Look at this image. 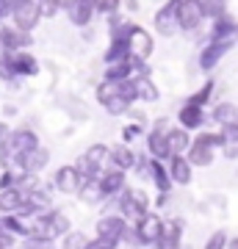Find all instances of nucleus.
Masks as SVG:
<instances>
[{
	"label": "nucleus",
	"instance_id": "f8f14e48",
	"mask_svg": "<svg viewBox=\"0 0 238 249\" xmlns=\"http://www.w3.org/2000/svg\"><path fill=\"white\" fill-rule=\"evenodd\" d=\"M108 163L114 166V169H136V163H139V158H136V152H130L125 144H116V147H111V152H108Z\"/></svg>",
	"mask_w": 238,
	"mask_h": 249
},
{
	"label": "nucleus",
	"instance_id": "c756f323",
	"mask_svg": "<svg viewBox=\"0 0 238 249\" xmlns=\"http://www.w3.org/2000/svg\"><path fill=\"white\" fill-rule=\"evenodd\" d=\"M86 249H116V241H108V238H94V241H89V247Z\"/></svg>",
	"mask_w": 238,
	"mask_h": 249
},
{
	"label": "nucleus",
	"instance_id": "72a5a7b5",
	"mask_svg": "<svg viewBox=\"0 0 238 249\" xmlns=\"http://www.w3.org/2000/svg\"><path fill=\"white\" fill-rule=\"evenodd\" d=\"M25 3H31V0H3V9H9L11 14H14V11H17V9H22Z\"/></svg>",
	"mask_w": 238,
	"mask_h": 249
},
{
	"label": "nucleus",
	"instance_id": "bb28decb",
	"mask_svg": "<svg viewBox=\"0 0 238 249\" xmlns=\"http://www.w3.org/2000/svg\"><path fill=\"white\" fill-rule=\"evenodd\" d=\"M108 152H111V147H106V144H94V147H89V150H86V158L94 160V163L100 166V163L108 158Z\"/></svg>",
	"mask_w": 238,
	"mask_h": 249
},
{
	"label": "nucleus",
	"instance_id": "412c9836",
	"mask_svg": "<svg viewBox=\"0 0 238 249\" xmlns=\"http://www.w3.org/2000/svg\"><path fill=\"white\" fill-rule=\"evenodd\" d=\"M213 119L221 124V127H227V124H236L238 122V108L230 106V103H221L216 111H213Z\"/></svg>",
	"mask_w": 238,
	"mask_h": 249
},
{
	"label": "nucleus",
	"instance_id": "473e14b6",
	"mask_svg": "<svg viewBox=\"0 0 238 249\" xmlns=\"http://www.w3.org/2000/svg\"><path fill=\"white\" fill-rule=\"evenodd\" d=\"M122 136H125V142H133L136 136H141V127H139V124H128Z\"/></svg>",
	"mask_w": 238,
	"mask_h": 249
},
{
	"label": "nucleus",
	"instance_id": "39448f33",
	"mask_svg": "<svg viewBox=\"0 0 238 249\" xmlns=\"http://www.w3.org/2000/svg\"><path fill=\"white\" fill-rule=\"evenodd\" d=\"M175 14H177V25L185 28V31H194L205 17L202 0H175Z\"/></svg>",
	"mask_w": 238,
	"mask_h": 249
},
{
	"label": "nucleus",
	"instance_id": "1a4fd4ad",
	"mask_svg": "<svg viewBox=\"0 0 238 249\" xmlns=\"http://www.w3.org/2000/svg\"><path fill=\"white\" fill-rule=\"evenodd\" d=\"M125 222H128L125 216H103V219L97 222V235H100V238H108V241H116V244H119V241L128 235V224H125Z\"/></svg>",
	"mask_w": 238,
	"mask_h": 249
},
{
	"label": "nucleus",
	"instance_id": "b1692460",
	"mask_svg": "<svg viewBox=\"0 0 238 249\" xmlns=\"http://www.w3.org/2000/svg\"><path fill=\"white\" fill-rule=\"evenodd\" d=\"M80 199L83 202H97V199H103V191H100V183L97 180H86L83 186H80Z\"/></svg>",
	"mask_w": 238,
	"mask_h": 249
},
{
	"label": "nucleus",
	"instance_id": "f704fd0d",
	"mask_svg": "<svg viewBox=\"0 0 238 249\" xmlns=\"http://www.w3.org/2000/svg\"><path fill=\"white\" fill-rule=\"evenodd\" d=\"M9 133H11V130H9V124H3V122H0V142H6V139H9Z\"/></svg>",
	"mask_w": 238,
	"mask_h": 249
},
{
	"label": "nucleus",
	"instance_id": "4be33fe9",
	"mask_svg": "<svg viewBox=\"0 0 238 249\" xmlns=\"http://www.w3.org/2000/svg\"><path fill=\"white\" fill-rule=\"evenodd\" d=\"M136 91H139V100H147V103H155L158 100V89L152 86L150 78H136Z\"/></svg>",
	"mask_w": 238,
	"mask_h": 249
},
{
	"label": "nucleus",
	"instance_id": "7ed1b4c3",
	"mask_svg": "<svg viewBox=\"0 0 238 249\" xmlns=\"http://www.w3.org/2000/svg\"><path fill=\"white\" fill-rule=\"evenodd\" d=\"M147 208H150V202H147V194L141 188H125L119 194V216H125L128 222L136 224L144 213H150Z\"/></svg>",
	"mask_w": 238,
	"mask_h": 249
},
{
	"label": "nucleus",
	"instance_id": "c85d7f7f",
	"mask_svg": "<svg viewBox=\"0 0 238 249\" xmlns=\"http://www.w3.org/2000/svg\"><path fill=\"white\" fill-rule=\"evenodd\" d=\"M221 136H224V142H227V144H238V122L221 127Z\"/></svg>",
	"mask_w": 238,
	"mask_h": 249
},
{
	"label": "nucleus",
	"instance_id": "6ab92c4d",
	"mask_svg": "<svg viewBox=\"0 0 238 249\" xmlns=\"http://www.w3.org/2000/svg\"><path fill=\"white\" fill-rule=\"evenodd\" d=\"M44 163H47V152H44L42 147H39V150H34L31 155H25V158L19 160V166H22V172H25V175H36Z\"/></svg>",
	"mask_w": 238,
	"mask_h": 249
},
{
	"label": "nucleus",
	"instance_id": "0eeeda50",
	"mask_svg": "<svg viewBox=\"0 0 238 249\" xmlns=\"http://www.w3.org/2000/svg\"><path fill=\"white\" fill-rule=\"evenodd\" d=\"M83 183H86V180H83V175L78 172V166H61V169L53 175V186H55V191H61V194H78Z\"/></svg>",
	"mask_w": 238,
	"mask_h": 249
},
{
	"label": "nucleus",
	"instance_id": "393cba45",
	"mask_svg": "<svg viewBox=\"0 0 238 249\" xmlns=\"http://www.w3.org/2000/svg\"><path fill=\"white\" fill-rule=\"evenodd\" d=\"M89 247V238L86 235H83V232H67V235H64V244H61V249H86Z\"/></svg>",
	"mask_w": 238,
	"mask_h": 249
},
{
	"label": "nucleus",
	"instance_id": "dca6fc26",
	"mask_svg": "<svg viewBox=\"0 0 238 249\" xmlns=\"http://www.w3.org/2000/svg\"><path fill=\"white\" fill-rule=\"evenodd\" d=\"M180 124H183L185 130H197V127H202V124H205V111H202V106L185 103L183 111H180Z\"/></svg>",
	"mask_w": 238,
	"mask_h": 249
},
{
	"label": "nucleus",
	"instance_id": "9b49d317",
	"mask_svg": "<svg viewBox=\"0 0 238 249\" xmlns=\"http://www.w3.org/2000/svg\"><path fill=\"white\" fill-rule=\"evenodd\" d=\"M191 169H194V163L188 160V155H175V158H169V175L175 183L180 186H188L191 183Z\"/></svg>",
	"mask_w": 238,
	"mask_h": 249
},
{
	"label": "nucleus",
	"instance_id": "423d86ee",
	"mask_svg": "<svg viewBox=\"0 0 238 249\" xmlns=\"http://www.w3.org/2000/svg\"><path fill=\"white\" fill-rule=\"evenodd\" d=\"M164 227L166 222L158 219L155 213H144L136 222V235H139V244H158L161 235H164Z\"/></svg>",
	"mask_w": 238,
	"mask_h": 249
},
{
	"label": "nucleus",
	"instance_id": "aec40b11",
	"mask_svg": "<svg viewBox=\"0 0 238 249\" xmlns=\"http://www.w3.org/2000/svg\"><path fill=\"white\" fill-rule=\"evenodd\" d=\"M9 58H11L14 72H19V75H34V72H36V61L28 53H11Z\"/></svg>",
	"mask_w": 238,
	"mask_h": 249
},
{
	"label": "nucleus",
	"instance_id": "7c9ffc66",
	"mask_svg": "<svg viewBox=\"0 0 238 249\" xmlns=\"http://www.w3.org/2000/svg\"><path fill=\"white\" fill-rule=\"evenodd\" d=\"M211 91H213V86H211V83H208V86H202V91H197L194 97L188 100V103H194V106H202L205 100L211 97Z\"/></svg>",
	"mask_w": 238,
	"mask_h": 249
},
{
	"label": "nucleus",
	"instance_id": "4468645a",
	"mask_svg": "<svg viewBox=\"0 0 238 249\" xmlns=\"http://www.w3.org/2000/svg\"><path fill=\"white\" fill-rule=\"evenodd\" d=\"M128 45H130V53L139 55V58H147L150 50H152L150 36L144 34L141 28H130V31H128Z\"/></svg>",
	"mask_w": 238,
	"mask_h": 249
},
{
	"label": "nucleus",
	"instance_id": "f3484780",
	"mask_svg": "<svg viewBox=\"0 0 238 249\" xmlns=\"http://www.w3.org/2000/svg\"><path fill=\"white\" fill-rule=\"evenodd\" d=\"M230 45H233L230 39H221V42H211V45H208V50L202 53V58H200L202 70H211L213 64H216V61L221 58V55H224V53L230 50Z\"/></svg>",
	"mask_w": 238,
	"mask_h": 249
},
{
	"label": "nucleus",
	"instance_id": "a211bd4d",
	"mask_svg": "<svg viewBox=\"0 0 238 249\" xmlns=\"http://www.w3.org/2000/svg\"><path fill=\"white\" fill-rule=\"evenodd\" d=\"M191 147V139L185 133L183 127H175V130H169V155L175 158V155H185V150Z\"/></svg>",
	"mask_w": 238,
	"mask_h": 249
},
{
	"label": "nucleus",
	"instance_id": "a878e982",
	"mask_svg": "<svg viewBox=\"0 0 238 249\" xmlns=\"http://www.w3.org/2000/svg\"><path fill=\"white\" fill-rule=\"evenodd\" d=\"M227 0H202V11L208 17H224Z\"/></svg>",
	"mask_w": 238,
	"mask_h": 249
},
{
	"label": "nucleus",
	"instance_id": "5701e85b",
	"mask_svg": "<svg viewBox=\"0 0 238 249\" xmlns=\"http://www.w3.org/2000/svg\"><path fill=\"white\" fill-rule=\"evenodd\" d=\"M0 42H6V47H22L28 45V36L25 31H19V28H6V31H0Z\"/></svg>",
	"mask_w": 238,
	"mask_h": 249
},
{
	"label": "nucleus",
	"instance_id": "f257e3e1",
	"mask_svg": "<svg viewBox=\"0 0 238 249\" xmlns=\"http://www.w3.org/2000/svg\"><path fill=\"white\" fill-rule=\"evenodd\" d=\"M34 150H39V139H36L34 130H11L9 139L0 142V158H3L6 166L11 160H22Z\"/></svg>",
	"mask_w": 238,
	"mask_h": 249
},
{
	"label": "nucleus",
	"instance_id": "e433bc0d",
	"mask_svg": "<svg viewBox=\"0 0 238 249\" xmlns=\"http://www.w3.org/2000/svg\"><path fill=\"white\" fill-rule=\"evenodd\" d=\"M0 11H3V0H0Z\"/></svg>",
	"mask_w": 238,
	"mask_h": 249
},
{
	"label": "nucleus",
	"instance_id": "ddd939ff",
	"mask_svg": "<svg viewBox=\"0 0 238 249\" xmlns=\"http://www.w3.org/2000/svg\"><path fill=\"white\" fill-rule=\"evenodd\" d=\"M147 175L152 178V183L158 186V191L161 194H169V188H172V175H169V169L164 166V160H158V158H150V166H147Z\"/></svg>",
	"mask_w": 238,
	"mask_h": 249
},
{
	"label": "nucleus",
	"instance_id": "2eb2a0df",
	"mask_svg": "<svg viewBox=\"0 0 238 249\" xmlns=\"http://www.w3.org/2000/svg\"><path fill=\"white\" fill-rule=\"evenodd\" d=\"M94 11H97V0H75L70 6V19L75 25H86Z\"/></svg>",
	"mask_w": 238,
	"mask_h": 249
},
{
	"label": "nucleus",
	"instance_id": "6e6552de",
	"mask_svg": "<svg viewBox=\"0 0 238 249\" xmlns=\"http://www.w3.org/2000/svg\"><path fill=\"white\" fill-rule=\"evenodd\" d=\"M28 196L31 191L28 188H3V194H0V211L3 213H22V208L28 205Z\"/></svg>",
	"mask_w": 238,
	"mask_h": 249
},
{
	"label": "nucleus",
	"instance_id": "f03ea898",
	"mask_svg": "<svg viewBox=\"0 0 238 249\" xmlns=\"http://www.w3.org/2000/svg\"><path fill=\"white\" fill-rule=\"evenodd\" d=\"M224 144H227V142H224V136H221V133H202V136H197L194 142H191V147H188V160H191L194 166H211L216 150L224 147Z\"/></svg>",
	"mask_w": 238,
	"mask_h": 249
},
{
	"label": "nucleus",
	"instance_id": "2f4dec72",
	"mask_svg": "<svg viewBox=\"0 0 238 249\" xmlns=\"http://www.w3.org/2000/svg\"><path fill=\"white\" fill-rule=\"evenodd\" d=\"M119 9V0H97V11H116Z\"/></svg>",
	"mask_w": 238,
	"mask_h": 249
},
{
	"label": "nucleus",
	"instance_id": "cd10ccee",
	"mask_svg": "<svg viewBox=\"0 0 238 249\" xmlns=\"http://www.w3.org/2000/svg\"><path fill=\"white\" fill-rule=\"evenodd\" d=\"M227 244H230V238H227V232L224 230H216L208 238V244H205V249H227Z\"/></svg>",
	"mask_w": 238,
	"mask_h": 249
},
{
	"label": "nucleus",
	"instance_id": "9d476101",
	"mask_svg": "<svg viewBox=\"0 0 238 249\" xmlns=\"http://www.w3.org/2000/svg\"><path fill=\"white\" fill-rule=\"evenodd\" d=\"M97 183H100L103 196H119L125 191V172L111 166L108 172H103V175L97 178Z\"/></svg>",
	"mask_w": 238,
	"mask_h": 249
},
{
	"label": "nucleus",
	"instance_id": "c9c22d12",
	"mask_svg": "<svg viewBox=\"0 0 238 249\" xmlns=\"http://www.w3.org/2000/svg\"><path fill=\"white\" fill-rule=\"evenodd\" d=\"M227 249H238V238H233V241H230V244H227Z\"/></svg>",
	"mask_w": 238,
	"mask_h": 249
},
{
	"label": "nucleus",
	"instance_id": "20e7f679",
	"mask_svg": "<svg viewBox=\"0 0 238 249\" xmlns=\"http://www.w3.org/2000/svg\"><path fill=\"white\" fill-rule=\"evenodd\" d=\"M169 122L166 119H155L150 136H147V150H150V158H158V160H166L172 158L169 155Z\"/></svg>",
	"mask_w": 238,
	"mask_h": 249
}]
</instances>
